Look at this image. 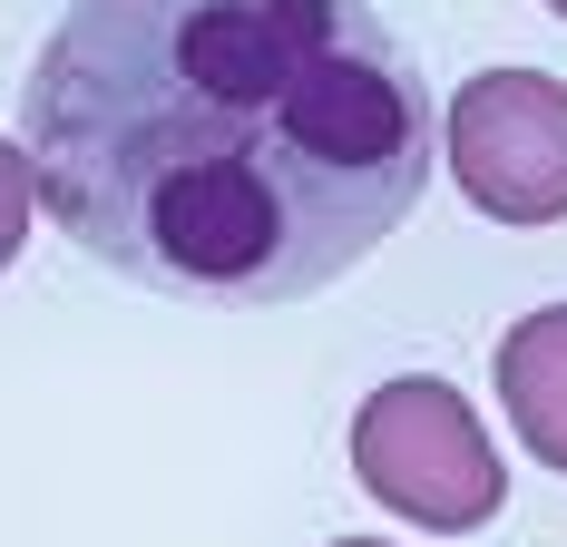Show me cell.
Here are the masks:
<instances>
[{"mask_svg": "<svg viewBox=\"0 0 567 547\" xmlns=\"http://www.w3.org/2000/svg\"><path fill=\"white\" fill-rule=\"evenodd\" d=\"M431 137L372 0H79L20 89L40 216L206 313L303 303L392 245Z\"/></svg>", "mask_w": 567, "mask_h": 547, "instance_id": "cell-1", "label": "cell"}, {"mask_svg": "<svg viewBox=\"0 0 567 547\" xmlns=\"http://www.w3.org/2000/svg\"><path fill=\"white\" fill-rule=\"evenodd\" d=\"M352 479L382 498L392 518L441 528V538L489 528L499 498H509L499 440L480 431L470 391L441 382V372H401V382H382L352 411Z\"/></svg>", "mask_w": 567, "mask_h": 547, "instance_id": "cell-2", "label": "cell"}, {"mask_svg": "<svg viewBox=\"0 0 567 547\" xmlns=\"http://www.w3.org/2000/svg\"><path fill=\"white\" fill-rule=\"evenodd\" d=\"M460 196L489 225H558L567 216V79L548 69H480L441 109Z\"/></svg>", "mask_w": 567, "mask_h": 547, "instance_id": "cell-3", "label": "cell"}, {"mask_svg": "<svg viewBox=\"0 0 567 547\" xmlns=\"http://www.w3.org/2000/svg\"><path fill=\"white\" fill-rule=\"evenodd\" d=\"M499 411H509V431L567 469V303H538V313H518L499 332Z\"/></svg>", "mask_w": 567, "mask_h": 547, "instance_id": "cell-4", "label": "cell"}, {"mask_svg": "<svg viewBox=\"0 0 567 547\" xmlns=\"http://www.w3.org/2000/svg\"><path fill=\"white\" fill-rule=\"evenodd\" d=\"M30 216H40V176H30V147H20V137H0V274H10V255L30 245Z\"/></svg>", "mask_w": 567, "mask_h": 547, "instance_id": "cell-5", "label": "cell"}, {"mask_svg": "<svg viewBox=\"0 0 567 547\" xmlns=\"http://www.w3.org/2000/svg\"><path fill=\"white\" fill-rule=\"evenodd\" d=\"M333 547H392V538H333Z\"/></svg>", "mask_w": 567, "mask_h": 547, "instance_id": "cell-6", "label": "cell"}, {"mask_svg": "<svg viewBox=\"0 0 567 547\" xmlns=\"http://www.w3.org/2000/svg\"><path fill=\"white\" fill-rule=\"evenodd\" d=\"M548 10H558V20H567V0H548Z\"/></svg>", "mask_w": 567, "mask_h": 547, "instance_id": "cell-7", "label": "cell"}]
</instances>
